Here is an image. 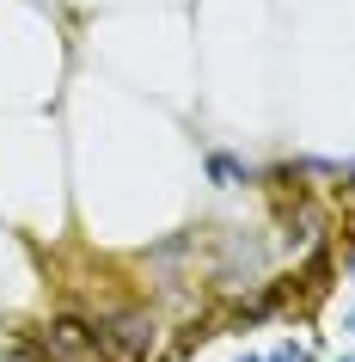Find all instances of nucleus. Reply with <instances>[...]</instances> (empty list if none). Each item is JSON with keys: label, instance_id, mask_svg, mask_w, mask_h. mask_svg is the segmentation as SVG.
Listing matches in <instances>:
<instances>
[{"label": "nucleus", "instance_id": "1", "mask_svg": "<svg viewBox=\"0 0 355 362\" xmlns=\"http://www.w3.org/2000/svg\"><path fill=\"white\" fill-rule=\"evenodd\" d=\"M37 350H43L49 362H104V344H98V325L74 320V313H61V320H49V325H43Z\"/></svg>", "mask_w": 355, "mask_h": 362}, {"label": "nucleus", "instance_id": "7", "mask_svg": "<svg viewBox=\"0 0 355 362\" xmlns=\"http://www.w3.org/2000/svg\"><path fill=\"white\" fill-rule=\"evenodd\" d=\"M6 362H25V356H6Z\"/></svg>", "mask_w": 355, "mask_h": 362}, {"label": "nucleus", "instance_id": "8", "mask_svg": "<svg viewBox=\"0 0 355 362\" xmlns=\"http://www.w3.org/2000/svg\"><path fill=\"white\" fill-rule=\"evenodd\" d=\"M343 362H355V356H343Z\"/></svg>", "mask_w": 355, "mask_h": 362}, {"label": "nucleus", "instance_id": "2", "mask_svg": "<svg viewBox=\"0 0 355 362\" xmlns=\"http://www.w3.org/2000/svg\"><path fill=\"white\" fill-rule=\"evenodd\" d=\"M98 344H104V362H141L153 350V320L141 307H123L98 325Z\"/></svg>", "mask_w": 355, "mask_h": 362}, {"label": "nucleus", "instance_id": "6", "mask_svg": "<svg viewBox=\"0 0 355 362\" xmlns=\"http://www.w3.org/2000/svg\"><path fill=\"white\" fill-rule=\"evenodd\" d=\"M349 332H355V313H349Z\"/></svg>", "mask_w": 355, "mask_h": 362}, {"label": "nucleus", "instance_id": "3", "mask_svg": "<svg viewBox=\"0 0 355 362\" xmlns=\"http://www.w3.org/2000/svg\"><path fill=\"white\" fill-rule=\"evenodd\" d=\"M208 178H215V185H245V178H251V166H245V160H233V153H208Z\"/></svg>", "mask_w": 355, "mask_h": 362}, {"label": "nucleus", "instance_id": "4", "mask_svg": "<svg viewBox=\"0 0 355 362\" xmlns=\"http://www.w3.org/2000/svg\"><path fill=\"white\" fill-rule=\"evenodd\" d=\"M270 362H306V356H300V350H276Z\"/></svg>", "mask_w": 355, "mask_h": 362}, {"label": "nucleus", "instance_id": "5", "mask_svg": "<svg viewBox=\"0 0 355 362\" xmlns=\"http://www.w3.org/2000/svg\"><path fill=\"white\" fill-rule=\"evenodd\" d=\"M239 362H258V356H239Z\"/></svg>", "mask_w": 355, "mask_h": 362}]
</instances>
